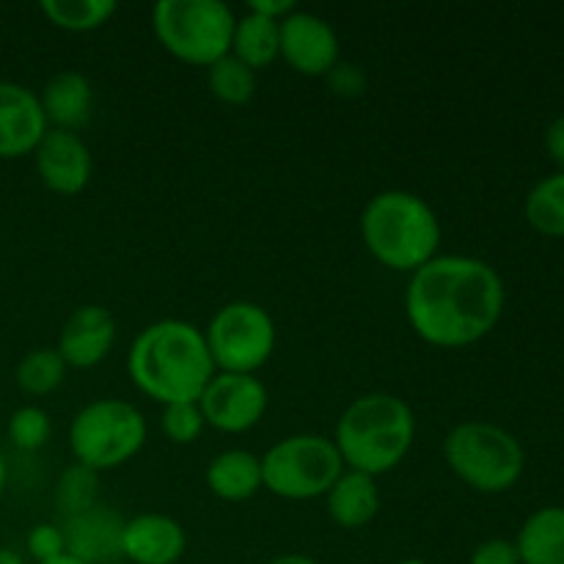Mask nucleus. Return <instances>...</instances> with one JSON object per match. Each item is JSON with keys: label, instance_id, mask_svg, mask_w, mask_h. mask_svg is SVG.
I'll use <instances>...</instances> for the list:
<instances>
[{"label": "nucleus", "instance_id": "1", "mask_svg": "<svg viewBox=\"0 0 564 564\" xmlns=\"http://www.w3.org/2000/svg\"><path fill=\"white\" fill-rule=\"evenodd\" d=\"M505 312V281L474 257H435L411 273L405 314L433 347H468L485 339Z\"/></svg>", "mask_w": 564, "mask_h": 564}, {"label": "nucleus", "instance_id": "2", "mask_svg": "<svg viewBox=\"0 0 564 564\" xmlns=\"http://www.w3.org/2000/svg\"><path fill=\"white\" fill-rule=\"evenodd\" d=\"M132 383L160 405L198 402L215 375L204 330L185 319L147 325L127 352Z\"/></svg>", "mask_w": 564, "mask_h": 564}, {"label": "nucleus", "instance_id": "3", "mask_svg": "<svg viewBox=\"0 0 564 564\" xmlns=\"http://www.w3.org/2000/svg\"><path fill=\"white\" fill-rule=\"evenodd\" d=\"M416 438V416L402 397L375 391L352 400L336 422L334 444L352 471L380 477L400 466Z\"/></svg>", "mask_w": 564, "mask_h": 564}, {"label": "nucleus", "instance_id": "4", "mask_svg": "<svg viewBox=\"0 0 564 564\" xmlns=\"http://www.w3.org/2000/svg\"><path fill=\"white\" fill-rule=\"evenodd\" d=\"M367 251L383 268L416 273L438 257L441 220L422 196L411 191H383L369 198L361 215Z\"/></svg>", "mask_w": 564, "mask_h": 564}, {"label": "nucleus", "instance_id": "5", "mask_svg": "<svg viewBox=\"0 0 564 564\" xmlns=\"http://www.w3.org/2000/svg\"><path fill=\"white\" fill-rule=\"evenodd\" d=\"M235 25V11L224 0H160L152 11L160 44L193 66H213L229 55Z\"/></svg>", "mask_w": 564, "mask_h": 564}, {"label": "nucleus", "instance_id": "6", "mask_svg": "<svg viewBox=\"0 0 564 564\" xmlns=\"http://www.w3.org/2000/svg\"><path fill=\"white\" fill-rule=\"evenodd\" d=\"M444 460L457 479L479 494H505L521 479L523 449L490 422H463L444 438Z\"/></svg>", "mask_w": 564, "mask_h": 564}, {"label": "nucleus", "instance_id": "7", "mask_svg": "<svg viewBox=\"0 0 564 564\" xmlns=\"http://www.w3.org/2000/svg\"><path fill=\"white\" fill-rule=\"evenodd\" d=\"M147 444V419L132 402H88L69 424V449L75 463L110 471L130 463Z\"/></svg>", "mask_w": 564, "mask_h": 564}, {"label": "nucleus", "instance_id": "8", "mask_svg": "<svg viewBox=\"0 0 564 564\" xmlns=\"http://www.w3.org/2000/svg\"><path fill=\"white\" fill-rule=\"evenodd\" d=\"M341 471L345 460L325 435H290L262 455V488L279 499H319L334 488Z\"/></svg>", "mask_w": 564, "mask_h": 564}, {"label": "nucleus", "instance_id": "9", "mask_svg": "<svg viewBox=\"0 0 564 564\" xmlns=\"http://www.w3.org/2000/svg\"><path fill=\"white\" fill-rule=\"evenodd\" d=\"M215 372L253 375L270 361L275 350V323L259 303L231 301L215 312L207 330Z\"/></svg>", "mask_w": 564, "mask_h": 564}, {"label": "nucleus", "instance_id": "10", "mask_svg": "<svg viewBox=\"0 0 564 564\" xmlns=\"http://www.w3.org/2000/svg\"><path fill=\"white\" fill-rule=\"evenodd\" d=\"M198 411L220 433H246L268 411V389L257 375L215 372L198 397Z\"/></svg>", "mask_w": 564, "mask_h": 564}, {"label": "nucleus", "instance_id": "11", "mask_svg": "<svg viewBox=\"0 0 564 564\" xmlns=\"http://www.w3.org/2000/svg\"><path fill=\"white\" fill-rule=\"evenodd\" d=\"M281 58L306 77H325L339 64V36L314 11L295 9L279 22Z\"/></svg>", "mask_w": 564, "mask_h": 564}, {"label": "nucleus", "instance_id": "12", "mask_svg": "<svg viewBox=\"0 0 564 564\" xmlns=\"http://www.w3.org/2000/svg\"><path fill=\"white\" fill-rule=\"evenodd\" d=\"M33 160L39 180L58 196H75L91 182V152L77 132L47 130L33 152Z\"/></svg>", "mask_w": 564, "mask_h": 564}, {"label": "nucleus", "instance_id": "13", "mask_svg": "<svg viewBox=\"0 0 564 564\" xmlns=\"http://www.w3.org/2000/svg\"><path fill=\"white\" fill-rule=\"evenodd\" d=\"M47 130L39 94L20 83L0 80V158L14 160L33 154Z\"/></svg>", "mask_w": 564, "mask_h": 564}, {"label": "nucleus", "instance_id": "14", "mask_svg": "<svg viewBox=\"0 0 564 564\" xmlns=\"http://www.w3.org/2000/svg\"><path fill=\"white\" fill-rule=\"evenodd\" d=\"M116 345L113 314L97 303L77 306L61 328L58 347L61 358L72 369H91L110 356Z\"/></svg>", "mask_w": 564, "mask_h": 564}, {"label": "nucleus", "instance_id": "15", "mask_svg": "<svg viewBox=\"0 0 564 564\" xmlns=\"http://www.w3.org/2000/svg\"><path fill=\"white\" fill-rule=\"evenodd\" d=\"M66 554L83 564H105L121 556V532L124 518L110 507L97 505L61 523Z\"/></svg>", "mask_w": 564, "mask_h": 564}, {"label": "nucleus", "instance_id": "16", "mask_svg": "<svg viewBox=\"0 0 564 564\" xmlns=\"http://www.w3.org/2000/svg\"><path fill=\"white\" fill-rule=\"evenodd\" d=\"M185 549V529L171 516L143 512V516L124 521L121 556L132 564H174L182 560Z\"/></svg>", "mask_w": 564, "mask_h": 564}, {"label": "nucleus", "instance_id": "17", "mask_svg": "<svg viewBox=\"0 0 564 564\" xmlns=\"http://www.w3.org/2000/svg\"><path fill=\"white\" fill-rule=\"evenodd\" d=\"M44 119H47L50 130H66L77 132L80 127L88 124L94 110V88L83 72L64 69L55 72L47 83H44L42 94Z\"/></svg>", "mask_w": 564, "mask_h": 564}, {"label": "nucleus", "instance_id": "18", "mask_svg": "<svg viewBox=\"0 0 564 564\" xmlns=\"http://www.w3.org/2000/svg\"><path fill=\"white\" fill-rule=\"evenodd\" d=\"M325 507H328V516L336 527H367L380 510L378 482H375V477H369V474L345 468L341 477L334 482V488L325 494Z\"/></svg>", "mask_w": 564, "mask_h": 564}, {"label": "nucleus", "instance_id": "19", "mask_svg": "<svg viewBox=\"0 0 564 564\" xmlns=\"http://www.w3.org/2000/svg\"><path fill=\"white\" fill-rule=\"evenodd\" d=\"M207 488L224 501H248L262 490V457L246 449H229L207 466Z\"/></svg>", "mask_w": 564, "mask_h": 564}, {"label": "nucleus", "instance_id": "20", "mask_svg": "<svg viewBox=\"0 0 564 564\" xmlns=\"http://www.w3.org/2000/svg\"><path fill=\"white\" fill-rule=\"evenodd\" d=\"M516 549L521 564H564V507H543L529 516Z\"/></svg>", "mask_w": 564, "mask_h": 564}, {"label": "nucleus", "instance_id": "21", "mask_svg": "<svg viewBox=\"0 0 564 564\" xmlns=\"http://www.w3.org/2000/svg\"><path fill=\"white\" fill-rule=\"evenodd\" d=\"M231 55L251 66L253 72L273 64L281 55L279 22L253 14V11L242 14L235 25V36H231Z\"/></svg>", "mask_w": 564, "mask_h": 564}, {"label": "nucleus", "instance_id": "22", "mask_svg": "<svg viewBox=\"0 0 564 564\" xmlns=\"http://www.w3.org/2000/svg\"><path fill=\"white\" fill-rule=\"evenodd\" d=\"M39 11L64 31H97L119 11L116 0H42Z\"/></svg>", "mask_w": 564, "mask_h": 564}, {"label": "nucleus", "instance_id": "23", "mask_svg": "<svg viewBox=\"0 0 564 564\" xmlns=\"http://www.w3.org/2000/svg\"><path fill=\"white\" fill-rule=\"evenodd\" d=\"M66 361L55 347H39V350L25 352L14 369V380L20 391L31 397L53 394L66 378Z\"/></svg>", "mask_w": 564, "mask_h": 564}, {"label": "nucleus", "instance_id": "24", "mask_svg": "<svg viewBox=\"0 0 564 564\" xmlns=\"http://www.w3.org/2000/svg\"><path fill=\"white\" fill-rule=\"evenodd\" d=\"M99 505V471L83 466V463H72L64 468L55 482V510L66 518H75L80 512L91 510Z\"/></svg>", "mask_w": 564, "mask_h": 564}, {"label": "nucleus", "instance_id": "25", "mask_svg": "<svg viewBox=\"0 0 564 564\" xmlns=\"http://www.w3.org/2000/svg\"><path fill=\"white\" fill-rule=\"evenodd\" d=\"M527 220L549 237H564V171L545 176L527 198Z\"/></svg>", "mask_w": 564, "mask_h": 564}, {"label": "nucleus", "instance_id": "26", "mask_svg": "<svg viewBox=\"0 0 564 564\" xmlns=\"http://www.w3.org/2000/svg\"><path fill=\"white\" fill-rule=\"evenodd\" d=\"M207 83L209 91L226 105H248L257 94V72L231 53L207 66Z\"/></svg>", "mask_w": 564, "mask_h": 564}, {"label": "nucleus", "instance_id": "27", "mask_svg": "<svg viewBox=\"0 0 564 564\" xmlns=\"http://www.w3.org/2000/svg\"><path fill=\"white\" fill-rule=\"evenodd\" d=\"M6 433H9V441L17 449L36 452L53 435V422H50L47 411H42L39 405H22L9 416Z\"/></svg>", "mask_w": 564, "mask_h": 564}, {"label": "nucleus", "instance_id": "28", "mask_svg": "<svg viewBox=\"0 0 564 564\" xmlns=\"http://www.w3.org/2000/svg\"><path fill=\"white\" fill-rule=\"evenodd\" d=\"M204 422L198 402H174V405H163V416H160V430L171 444L187 446L193 441L202 438Z\"/></svg>", "mask_w": 564, "mask_h": 564}, {"label": "nucleus", "instance_id": "29", "mask_svg": "<svg viewBox=\"0 0 564 564\" xmlns=\"http://www.w3.org/2000/svg\"><path fill=\"white\" fill-rule=\"evenodd\" d=\"M28 554L36 560V564L58 560V556L66 554V543H64V532L55 523H36V527L28 532L25 538Z\"/></svg>", "mask_w": 564, "mask_h": 564}, {"label": "nucleus", "instance_id": "30", "mask_svg": "<svg viewBox=\"0 0 564 564\" xmlns=\"http://www.w3.org/2000/svg\"><path fill=\"white\" fill-rule=\"evenodd\" d=\"M325 80H328L330 91L334 94H339V97L345 99H356L361 97L364 88H367V72H364L361 66L339 61V64L325 75Z\"/></svg>", "mask_w": 564, "mask_h": 564}, {"label": "nucleus", "instance_id": "31", "mask_svg": "<svg viewBox=\"0 0 564 564\" xmlns=\"http://www.w3.org/2000/svg\"><path fill=\"white\" fill-rule=\"evenodd\" d=\"M471 564H521L518 549L510 540H485L474 549Z\"/></svg>", "mask_w": 564, "mask_h": 564}, {"label": "nucleus", "instance_id": "32", "mask_svg": "<svg viewBox=\"0 0 564 564\" xmlns=\"http://www.w3.org/2000/svg\"><path fill=\"white\" fill-rule=\"evenodd\" d=\"M295 9L297 6L292 3V0H251V3H248V11L270 17V20H275V22H281L286 14H292Z\"/></svg>", "mask_w": 564, "mask_h": 564}, {"label": "nucleus", "instance_id": "33", "mask_svg": "<svg viewBox=\"0 0 564 564\" xmlns=\"http://www.w3.org/2000/svg\"><path fill=\"white\" fill-rule=\"evenodd\" d=\"M545 147H549V154L554 158V163H560L564 169V116L549 124V130H545Z\"/></svg>", "mask_w": 564, "mask_h": 564}, {"label": "nucleus", "instance_id": "34", "mask_svg": "<svg viewBox=\"0 0 564 564\" xmlns=\"http://www.w3.org/2000/svg\"><path fill=\"white\" fill-rule=\"evenodd\" d=\"M268 564H319V562H314L312 556H303V554H281L275 556V560H270Z\"/></svg>", "mask_w": 564, "mask_h": 564}, {"label": "nucleus", "instance_id": "35", "mask_svg": "<svg viewBox=\"0 0 564 564\" xmlns=\"http://www.w3.org/2000/svg\"><path fill=\"white\" fill-rule=\"evenodd\" d=\"M0 564H25V562H22V556L14 554V551L0 549Z\"/></svg>", "mask_w": 564, "mask_h": 564}, {"label": "nucleus", "instance_id": "36", "mask_svg": "<svg viewBox=\"0 0 564 564\" xmlns=\"http://www.w3.org/2000/svg\"><path fill=\"white\" fill-rule=\"evenodd\" d=\"M6 477H9V471H6L3 452H0V496H3V490H6Z\"/></svg>", "mask_w": 564, "mask_h": 564}, {"label": "nucleus", "instance_id": "37", "mask_svg": "<svg viewBox=\"0 0 564 564\" xmlns=\"http://www.w3.org/2000/svg\"><path fill=\"white\" fill-rule=\"evenodd\" d=\"M42 564H83V562L75 560V556L64 554V556H58V560H50V562H42Z\"/></svg>", "mask_w": 564, "mask_h": 564}, {"label": "nucleus", "instance_id": "38", "mask_svg": "<svg viewBox=\"0 0 564 564\" xmlns=\"http://www.w3.org/2000/svg\"><path fill=\"white\" fill-rule=\"evenodd\" d=\"M400 564H427V562H422V560H408V562H400Z\"/></svg>", "mask_w": 564, "mask_h": 564}]
</instances>
